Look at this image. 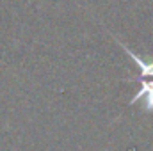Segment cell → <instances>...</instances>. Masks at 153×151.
<instances>
[{
    "instance_id": "1",
    "label": "cell",
    "mask_w": 153,
    "mask_h": 151,
    "mask_svg": "<svg viewBox=\"0 0 153 151\" xmlns=\"http://www.w3.org/2000/svg\"><path fill=\"white\" fill-rule=\"evenodd\" d=\"M128 105H141L143 110L153 112V80L141 78V89L132 96Z\"/></svg>"
},
{
    "instance_id": "2",
    "label": "cell",
    "mask_w": 153,
    "mask_h": 151,
    "mask_svg": "<svg viewBox=\"0 0 153 151\" xmlns=\"http://www.w3.org/2000/svg\"><path fill=\"white\" fill-rule=\"evenodd\" d=\"M114 39H116V43L126 52V55L130 57V61L137 64V68H139V71H141V78H153V59H143V57H139V55H137L134 50H130L123 41H119L117 38H114Z\"/></svg>"
}]
</instances>
